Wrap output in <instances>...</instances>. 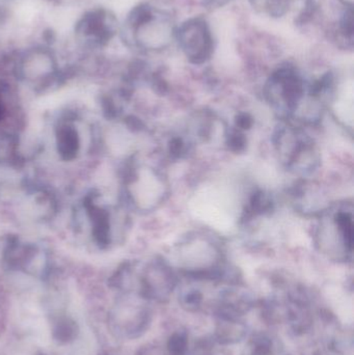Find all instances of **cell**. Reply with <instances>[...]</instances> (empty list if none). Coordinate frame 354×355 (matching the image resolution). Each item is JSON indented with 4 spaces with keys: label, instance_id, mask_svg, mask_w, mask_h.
I'll use <instances>...</instances> for the list:
<instances>
[{
    "label": "cell",
    "instance_id": "6",
    "mask_svg": "<svg viewBox=\"0 0 354 355\" xmlns=\"http://www.w3.org/2000/svg\"><path fill=\"white\" fill-rule=\"evenodd\" d=\"M339 1H340L345 8L347 6V8H353V0H339Z\"/></svg>",
    "mask_w": 354,
    "mask_h": 355
},
{
    "label": "cell",
    "instance_id": "3",
    "mask_svg": "<svg viewBox=\"0 0 354 355\" xmlns=\"http://www.w3.org/2000/svg\"><path fill=\"white\" fill-rule=\"evenodd\" d=\"M187 336L183 331H177L168 341V352L170 355H184L187 352Z\"/></svg>",
    "mask_w": 354,
    "mask_h": 355
},
{
    "label": "cell",
    "instance_id": "1",
    "mask_svg": "<svg viewBox=\"0 0 354 355\" xmlns=\"http://www.w3.org/2000/svg\"><path fill=\"white\" fill-rule=\"evenodd\" d=\"M308 91L309 87L301 73L288 64L274 71L266 83V96L270 104L287 118L295 116L303 107Z\"/></svg>",
    "mask_w": 354,
    "mask_h": 355
},
{
    "label": "cell",
    "instance_id": "2",
    "mask_svg": "<svg viewBox=\"0 0 354 355\" xmlns=\"http://www.w3.org/2000/svg\"><path fill=\"white\" fill-rule=\"evenodd\" d=\"M175 43L191 64H206L215 50V39L211 25L203 17L187 19L177 25Z\"/></svg>",
    "mask_w": 354,
    "mask_h": 355
},
{
    "label": "cell",
    "instance_id": "4",
    "mask_svg": "<svg viewBox=\"0 0 354 355\" xmlns=\"http://www.w3.org/2000/svg\"><path fill=\"white\" fill-rule=\"evenodd\" d=\"M272 342L266 338L256 340L251 355H272Z\"/></svg>",
    "mask_w": 354,
    "mask_h": 355
},
{
    "label": "cell",
    "instance_id": "5",
    "mask_svg": "<svg viewBox=\"0 0 354 355\" xmlns=\"http://www.w3.org/2000/svg\"><path fill=\"white\" fill-rule=\"evenodd\" d=\"M185 304L186 306H188L189 308H195V306H199L200 304H201L202 295L199 293V292H189L186 295L184 296Z\"/></svg>",
    "mask_w": 354,
    "mask_h": 355
}]
</instances>
